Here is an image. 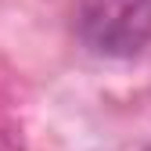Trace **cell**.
Returning a JSON list of instances; mask_svg holds the SVG:
<instances>
[{
  "label": "cell",
  "instance_id": "2",
  "mask_svg": "<svg viewBox=\"0 0 151 151\" xmlns=\"http://www.w3.org/2000/svg\"><path fill=\"white\" fill-rule=\"evenodd\" d=\"M0 151H25V137H22V122L11 111V101L0 93Z\"/></svg>",
  "mask_w": 151,
  "mask_h": 151
},
{
  "label": "cell",
  "instance_id": "3",
  "mask_svg": "<svg viewBox=\"0 0 151 151\" xmlns=\"http://www.w3.org/2000/svg\"><path fill=\"white\" fill-rule=\"evenodd\" d=\"M140 151H151V147H140Z\"/></svg>",
  "mask_w": 151,
  "mask_h": 151
},
{
  "label": "cell",
  "instance_id": "1",
  "mask_svg": "<svg viewBox=\"0 0 151 151\" xmlns=\"http://www.w3.org/2000/svg\"><path fill=\"white\" fill-rule=\"evenodd\" d=\"M76 36L101 58H133L151 43V0H79Z\"/></svg>",
  "mask_w": 151,
  "mask_h": 151
}]
</instances>
